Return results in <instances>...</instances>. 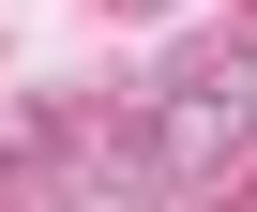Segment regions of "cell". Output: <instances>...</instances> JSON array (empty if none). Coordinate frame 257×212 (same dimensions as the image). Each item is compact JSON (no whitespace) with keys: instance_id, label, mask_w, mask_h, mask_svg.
Here are the masks:
<instances>
[{"instance_id":"obj_2","label":"cell","mask_w":257,"mask_h":212,"mask_svg":"<svg viewBox=\"0 0 257 212\" xmlns=\"http://www.w3.org/2000/svg\"><path fill=\"white\" fill-rule=\"evenodd\" d=\"M121 16H167V0H121Z\"/></svg>"},{"instance_id":"obj_1","label":"cell","mask_w":257,"mask_h":212,"mask_svg":"<svg viewBox=\"0 0 257 212\" xmlns=\"http://www.w3.org/2000/svg\"><path fill=\"white\" fill-rule=\"evenodd\" d=\"M137 167L182 182V197H212L227 167H257V31L152 76V106H137Z\"/></svg>"}]
</instances>
